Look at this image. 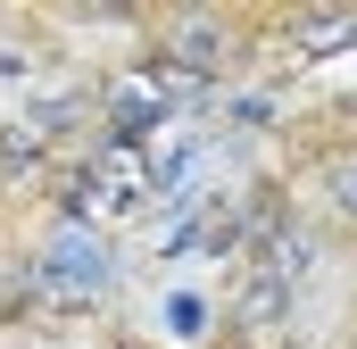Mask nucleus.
<instances>
[{"instance_id": "obj_1", "label": "nucleus", "mask_w": 357, "mask_h": 349, "mask_svg": "<svg viewBox=\"0 0 357 349\" xmlns=\"http://www.w3.org/2000/svg\"><path fill=\"white\" fill-rule=\"evenodd\" d=\"M42 274H50L59 291H100V283H108V250H100L84 225H75V233H59V242H50Z\"/></svg>"}, {"instance_id": "obj_2", "label": "nucleus", "mask_w": 357, "mask_h": 349, "mask_svg": "<svg viewBox=\"0 0 357 349\" xmlns=\"http://www.w3.org/2000/svg\"><path fill=\"white\" fill-rule=\"evenodd\" d=\"M175 67L199 75V84L225 67V25H216V17H183V25H175Z\"/></svg>"}, {"instance_id": "obj_3", "label": "nucleus", "mask_w": 357, "mask_h": 349, "mask_svg": "<svg viewBox=\"0 0 357 349\" xmlns=\"http://www.w3.org/2000/svg\"><path fill=\"white\" fill-rule=\"evenodd\" d=\"M158 125H167V100H158L150 84H125V91H116V117H108L116 142H142V133H158Z\"/></svg>"}, {"instance_id": "obj_4", "label": "nucleus", "mask_w": 357, "mask_h": 349, "mask_svg": "<svg viewBox=\"0 0 357 349\" xmlns=\"http://www.w3.org/2000/svg\"><path fill=\"white\" fill-rule=\"evenodd\" d=\"M282 308H291V283H282V274H258V283L241 291V325H274Z\"/></svg>"}, {"instance_id": "obj_5", "label": "nucleus", "mask_w": 357, "mask_h": 349, "mask_svg": "<svg viewBox=\"0 0 357 349\" xmlns=\"http://www.w3.org/2000/svg\"><path fill=\"white\" fill-rule=\"evenodd\" d=\"M167 333H175V341H199V333H208V299H199V291H175V299H167Z\"/></svg>"}, {"instance_id": "obj_6", "label": "nucleus", "mask_w": 357, "mask_h": 349, "mask_svg": "<svg viewBox=\"0 0 357 349\" xmlns=\"http://www.w3.org/2000/svg\"><path fill=\"white\" fill-rule=\"evenodd\" d=\"M299 42H307V50H333V42H357V17H299Z\"/></svg>"}, {"instance_id": "obj_7", "label": "nucleus", "mask_w": 357, "mask_h": 349, "mask_svg": "<svg viewBox=\"0 0 357 349\" xmlns=\"http://www.w3.org/2000/svg\"><path fill=\"white\" fill-rule=\"evenodd\" d=\"M75 117H84V100H67V91H59V100H33V125H42V133H59V125H75Z\"/></svg>"}, {"instance_id": "obj_8", "label": "nucleus", "mask_w": 357, "mask_h": 349, "mask_svg": "<svg viewBox=\"0 0 357 349\" xmlns=\"http://www.w3.org/2000/svg\"><path fill=\"white\" fill-rule=\"evenodd\" d=\"M324 191H333V200H341V208L357 216V158H341V167L324 174Z\"/></svg>"}]
</instances>
